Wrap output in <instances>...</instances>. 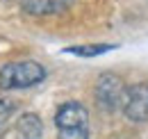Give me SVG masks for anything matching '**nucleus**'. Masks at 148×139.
Here are the masks:
<instances>
[{
  "instance_id": "obj_1",
  "label": "nucleus",
  "mask_w": 148,
  "mask_h": 139,
  "mask_svg": "<svg viewBox=\"0 0 148 139\" xmlns=\"http://www.w3.org/2000/svg\"><path fill=\"white\" fill-rule=\"evenodd\" d=\"M57 139H89V112L77 100L64 103L55 114Z\"/></svg>"
},
{
  "instance_id": "obj_2",
  "label": "nucleus",
  "mask_w": 148,
  "mask_h": 139,
  "mask_svg": "<svg viewBox=\"0 0 148 139\" xmlns=\"http://www.w3.org/2000/svg\"><path fill=\"white\" fill-rule=\"evenodd\" d=\"M46 78V69L34 59L9 62L0 69V87L2 89H27L39 85Z\"/></svg>"
},
{
  "instance_id": "obj_3",
  "label": "nucleus",
  "mask_w": 148,
  "mask_h": 139,
  "mask_svg": "<svg viewBox=\"0 0 148 139\" xmlns=\"http://www.w3.org/2000/svg\"><path fill=\"white\" fill-rule=\"evenodd\" d=\"M125 85L119 75L114 73H103L96 82L93 89V96H96V103L100 109L105 112H116L123 107V98H125Z\"/></svg>"
},
{
  "instance_id": "obj_4",
  "label": "nucleus",
  "mask_w": 148,
  "mask_h": 139,
  "mask_svg": "<svg viewBox=\"0 0 148 139\" xmlns=\"http://www.w3.org/2000/svg\"><path fill=\"white\" fill-rule=\"evenodd\" d=\"M121 112L134 123L148 121V82H139L125 89Z\"/></svg>"
},
{
  "instance_id": "obj_5",
  "label": "nucleus",
  "mask_w": 148,
  "mask_h": 139,
  "mask_svg": "<svg viewBox=\"0 0 148 139\" xmlns=\"http://www.w3.org/2000/svg\"><path fill=\"white\" fill-rule=\"evenodd\" d=\"M69 5V0H23V9L34 16H46V14H57Z\"/></svg>"
},
{
  "instance_id": "obj_6",
  "label": "nucleus",
  "mask_w": 148,
  "mask_h": 139,
  "mask_svg": "<svg viewBox=\"0 0 148 139\" xmlns=\"http://www.w3.org/2000/svg\"><path fill=\"white\" fill-rule=\"evenodd\" d=\"M16 128H18V135L23 139H41V135H43V123L32 112L23 114L18 119V123H16Z\"/></svg>"
},
{
  "instance_id": "obj_7",
  "label": "nucleus",
  "mask_w": 148,
  "mask_h": 139,
  "mask_svg": "<svg viewBox=\"0 0 148 139\" xmlns=\"http://www.w3.org/2000/svg\"><path fill=\"white\" fill-rule=\"evenodd\" d=\"M114 48V43H89V46H73L66 52L71 55H80V57H96V55H103Z\"/></svg>"
},
{
  "instance_id": "obj_8",
  "label": "nucleus",
  "mask_w": 148,
  "mask_h": 139,
  "mask_svg": "<svg viewBox=\"0 0 148 139\" xmlns=\"http://www.w3.org/2000/svg\"><path fill=\"white\" fill-rule=\"evenodd\" d=\"M16 112V103L14 100H7V98H0V130L7 125V121L12 119V114Z\"/></svg>"
}]
</instances>
